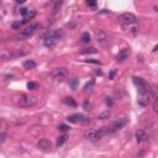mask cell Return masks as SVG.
<instances>
[{"instance_id": "cell-1", "label": "cell", "mask_w": 158, "mask_h": 158, "mask_svg": "<svg viewBox=\"0 0 158 158\" xmlns=\"http://www.w3.org/2000/svg\"><path fill=\"white\" fill-rule=\"evenodd\" d=\"M109 132H110L109 126H104V127H101L99 130H87L84 132V137L87 140H89V141H98Z\"/></svg>"}, {"instance_id": "cell-2", "label": "cell", "mask_w": 158, "mask_h": 158, "mask_svg": "<svg viewBox=\"0 0 158 158\" xmlns=\"http://www.w3.org/2000/svg\"><path fill=\"white\" fill-rule=\"evenodd\" d=\"M36 103H37V98L36 96L29 95V94H24V95H21L19 98V103L17 104H19L20 108L26 109V108H31V106H33V105H36Z\"/></svg>"}, {"instance_id": "cell-3", "label": "cell", "mask_w": 158, "mask_h": 158, "mask_svg": "<svg viewBox=\"0 0 158 158\" xmlns=\"http://www.w3.org/2000/svg\"><path fill=\"white\" fill-rule=\"evenodd\" d=\"M117 20L124 26H130V25H132V24H135L137 21V17L134 14H131V12H124V14H121L120 16H118Z\"/></svg>"}, {"instance_id": "cell-4", "label": "cell", "mask_w": 158, "mask_h": 158, "mask_svg": "<svg viewBox=\"0 0 158 158\" xmlns=\"http://www.w3.org/2000/svg\"><path fill=\"white\" fill-rule=\"evenodd\" d=\"M51 77L55 82H63L64 79L68 77V71L65 68H57V69H55L53 72H52Z\"/></svg>"}, {"instance_id": "cell-5", "label": "cell", "mask_w": 158, "mask_h": 158, "mask_svg": "<svg viewBox=\"0 0 158 158\" xmlns=\"http://www.w3.org/2000/svg\"><path fill=\"white\" fill-rule=\"evenodd\" d=\"M150 100H151V95L147 93V91H140L138 105H141V106H147V105L150 104Z\"/></svg>"}, {"instance_id": "cell-6", "label": "cell", "mask_w": 158, "mask_h": 158, "mask_svg": "<svg viewBox=\"0 0 158 158\" xmlns=\"http://www.w3.org/2000/svg\"><path fill=\"white\" fill-rule=\"evenodd\" d=\"M126 124H127L126 118H117V120H115V121L111 124V126L109 127V128H110V132H114V131H117V130L122 128Z\"/></svg>"}, {"instance_id": "cell-7", "label": "cell", "mask_w": 158, "mask_h": 158, "mask_svg": "<svg viewBox=\"0 0 158 158\" xmlns=\"http://www.w3.org/2000/svg\"><path fill=\"white\" fill-rule=\"evenodd\" d=\"M67 120H68L69 122H72V124H78V122H88V121H90V120H88L87 117H84V116H83V115H81V114L71 115V116H68Z\"/></svg>"}, {"instance_id": "cell-8", "label": "cell", "mask_w": 158, "mask_h": 158, "mask_svg": "<svg viewBox=\"0 0 158 158\" xmlns=\"http://www.w3.org/2000/svg\"><path fill=\"white\" fill-rule=\"evenodd\" d=\"M37 147L40 150H42V151H48L52 147V142L49 140H47V138H41L37 142Z\"/></svg>"}, {"instance_id": "cell-9", "label": "cell", "mask_w": 158, "mask_h": 158, "mask_svg": "<svg viewBox=\"0 0 158 158\" xmlns=\"http://www.w3.org/2000/svg\"><path fill=\"white\" fill-rule=\"evenodd\" d=\"M38 29V25L37 24H33V25H30V26H27L25 30H22V35L25 36V37H29V36H31L36 30Z\"/></svg>"}, {"instance_id": "cell-10", "label": "cell", "mask_w": 158, "mask_h": 158, "mask_svg": "<svg viewBox=\"0 0 158 158\" xmlns=\"http://www.w3.org/2000/svg\"><path fill=\"white\" fill-rule=\"evenodd\" d=\"M136 140H137V142H144V141H147V138H148V134L144 130H138V131H136Z\"/></svg>"}, {"instance_id": "cell-11", "label": "cell", "mask_w": 158, "mask_h": 158, "mask_svg": "<svg viewBox=\"0 0 158 158\" xmlns=\"http://www.w3.org/2000/svg\"><path fill=\"white\" fill-rule=\"evenodd\" d=\"M106 38H108V35H106V32H105L104 30L99 29V30L95 31V40L98 42H104Z\"/></svg>"}, {"instance_id": "cell-12", "label": "cell", "mask_w": 158, "mask_h": 158, "mask_svg": "<svg viewBox=\"0 0 158 158\" xmlns=\"http://www.w3.org/2000/svg\"><path fill=\"white\" fill-rule=\"evenodd\" d=\"M128 57V49L125 48V49H121L120 52H118V55L116 56V61L117 62H124L125 59H127Z\"/></svg>"}, {"instance_id": "cell-13", "label": "cell", "mask_w": 158, "mask_h": 158, "mask_svg": "<svg viewBox=\"0 0 158 158\" xmlns=\"http://www.w3.org/2000/svg\"><path fill=\"white\" fill-rule=\"evenodd\" d=\"M110 116H111L110 110H105V111L100 112V114L96 116V118H98V120H108V118H110Z\"/></svg>"}, {"instance_id": "cell-14", "label": "cell", "mask_w": 158, "mask_h": 158, "mask_svg": "<svg viewBox=\"0 0 158 158\" xmlns=\"http://www.w3.org/2000/svg\"><path fill=\"white\" fill-rule=\"evenodd\" d=\"M24 68L25 69H33V68H36V63L33 61H31V59L25 61L24 62Z\"/></svg>"}, {"instance_id": "cell-15", "label": "cell", "mask_w": 158, "mask_h": 158, "mask_svg": "<svg viewBox=\"0 0 158 158\" xmlns=\"http://www.w3.org/2000/svg\"><path fill=\"white\" fill-rule=\"evenodd\" d=\"M36 16V11H33V10H30L27 14H26V16H24V20H22V22L25 24V22H27L29 20H31V19H33Z\"/></svg>"}, {"instance_id": "cell-16", "label": "cell", "mask_w": 158, "mask_h": 158, "mask_svg": "<svg viewBox=\"0 0 158 158\" xmlns=\"http://www.w3.org/2000/svg\"><path fill=\"white\" fill-rule=\"evenodd\" d=\"M64 103L67 104V105H69V106H73V108H77V103H75V100L73 99V98H64Z\"/></svg>"}, {"instance_id": "cell-17", "label": "cell", "mask_w": 158, "mask_h": 158, "mask_svg": "<svg viewBox=\"0 0 158 158\" xmlns=\"http://www.w3.org/2000/svg\"><path fill=\"white\" fill-rule=\"evenodd\" d=\"M90 53H96V49L94 47H90V48H84L81 51V55H90Z\"/></svg>"}, {"instance_id": "cell-18", "label": "cell", "mask_w": 158, "mask_h": 158, "mask_svg": "<svg viewBox=\"0 0 158 158\" xmlns=\"http://www.w3.org/2000/svg\"><path fill=\"white\" fill-rule=\"evenodd\" d=\"M93 87H94V81H90L89 83L85 84V87H84V91H85V93H89V91L93 90Z\"/></svg>"}, {"instance_id": "cell-19", "label": "cell", "mask_w": 158, "mask_h": 158, "mask_svg": "<svg viewBox=\"0 0 158 158\" xmlns=\"http://www.w3.org/2000/svg\"><path fill=\"white\" fill-rule=\"evenodd\" d=\"M22 21H20V20H17V21H14V22H12L11 24V27L12 29H14V30H20V27H21V26H22Z\"/></svg>"}, {"instance_id": "cell-20", "label": "cell", "mask_w": 158, "mask_h": 158, "mask_svg": "<svg viewBox=\"0 0 158 158\" xmlns=\"http://www.w3.org/2000/svg\"><path fill=\"white\" fill-rule=\"evenodd\" d=\"M40 85H38V83H36V82H30V83H27V89L29 90H35V89H37Z\"/></svg>"}, {"instance_id": "cell-21", "label": "cell", "mask_w": 158, "mask_h": 158, "mask_svg": "<svg viewBox=\"0 0 158 158\" xmlns=\"http://www.w3.org/2000/svg\"><path fill=\"white\" fill-rule=\"evenodd\" d=\"M90 41V35L88 32H84L82 36V43H88Z\"/></svg>"}, {"instance_id": "cell-22", "label": "cell", "mask_w": 158, "mask_h": 158, "mask_svg": "<svg viewBox=\"0 0 158 158\" xmlns=\"http://www.w3.org/2000/svg\"><path fill=\"white\" fill-rule=\"evenodd\" d=\"M55 42H56V38H51V37L45 38V45L46 46H52V45H55Z\"/></svg>"}, {"instance_id": "cell-23", "label": "cell", "mask_w": 158, "mask_h": 158, "mask_svg": "<svg viewBox=\"0 0 158 158\" xmlns=\"http://www.w3.org/2000/svg\"><path fill=\"white\" fill-rule=\"evenodd\" d=\"M65 141H67V137H65V136H59L58 140H57V146H58V147L62 146V144H63Z\"/></svg>"}, {"instance_id": "cell-24", "label": "cell", "mask_w": 158, "mask_h": 158, "mask_svg": "<svg viewBox=\"0 0 158 158\" xmlns=\"http://www.w3.org/2000/svg\"><path fill=\"white\" fill-rule=\"evenodd\" d=\"M58 130L62 131V132H67V131H69V126L68 125H64V124H61L58 126Z\"/></svg>"}, {"instance_id": "cell-25", "label": "cell", "mask_w": 158, "mask_h": 158, "mask_svg": "<svg viewBox=\"0 0 158 158\" xmlns=\"http://www.w3.org/2000/svg\"><path fill=\"white\" fill-rule=\"evenodd\" d=\"M78 83H79V79H78V78H74L73 81L71 82V87H72V89H77Z\"/></svg>"}, {"instance_id": "cell-26", "label": "cell", "mask_w": 158, "mask_h": 158, "mask_svg": "<svg viewBox=\"0 0 158 158\" xmlns=\"http://www.w3.org/2000/svg\"><path fill=\"white\" fill-rule=\"evenodd\" d=\"M29 11H30V10H29L27 8H21V9H20V14L24 15V16H26V14H27Z\"/></svg>"}, {"instance_id": "cell-27", "label": "cell", "mask_w": 158, "mask_h": 158, "mask_svg": "<svg viewBox=\"0 0 158 158\" xmlns=\"http://www.w3.org/2000/svg\"><path fill=\"white\" fill-rule=\"evenodd\" d=\"M5 140H6V134H5L4 131H3V132L0 134V142H2V143H4V142H5Z\"/></svg>"}, {"instance_id": "cell-28", "label": "cell", "mask_w": 158, "mask_h": 158, "mask_svg": "<svg viewBox=\"0 0 158 158\" xmlns=\"http://www.w3.org/2000/svg\"><path fill=\"white\" fill-rule=\"evenodd\" d=\"M153 110H154L156 114H158V99H156L154 103H153Z\"/></svg>"}, {"instance_id": "cell-29", "label": "cell", "mask_w": 158, "mask_h": 158, "mask_svg": "<svg viewBox=\"0 0 158 158\" xmlns=\"http://www.w3.org/2000/svg\"><path fill=\"white\" fill-rule=\"evenodd\" d=\"M62 5V2H57L56 4H55V8H53V12H57V10H58V8Z\"/></svg>"}, {"instance_id": "cell-30", "label": "cell", "mask_w": 158, "mask_h": 158, "mask_svg": "<svg viewBox=\"0 0 158 158\" xmlns=\"http://www.w3.org/2000/svg\"><path fill=\"white\" fill-rule=\"evenodd\" d=\"M88 63H93V64H100V61L99 59H87Z\"/></svg>"}, {"instance_id": "cell-31", "label": "cell", "mask_w": 158, "mask_h": 158, "mask_svg": "<svg viewBox=\"0 0 158 158\" xmlns=\"http://www.w3.org/2000/svg\"><path fill=\"white\" fill-rule=\"evenodd\" d=\"M87 5L90 6V8H95V6H96V3H95V2H87Z\"/></svg>"}, {"instance_id": "cell-32", "label": "cell", "mask_w": 158, "mask_h": 158, "mask_svg": "<svg viewBox=\"0 0 158 158\" xmlns=\"http://www.w3.org/2000/svg\"><path fill=\"white\" fill-rule=\"evenodd\" d=\"M83 108H84L85 110H89V108H90V103H89V101H85V103L83 104Z\"/></svg>"}, {"instance_id": "cell-33", "label": "cell", "mask_w": 158, "mask_h": 158, "mask_svg": "<svg viewBox=\"0 0 158 158\" xmlns=\"http://www.w3.org/2000/svg\"><path fill=\"white\" fill-rule=\"evenodd\" d=\"M152 51H153V52H158V43H157V45L153 47V49H152Z\"/></svg>"}, {"instance_id": "cell-34", "label": "cell", "mask_w": 158, "mask_h": 158, "mask_svg": "<svg viewBox=\"0 0 158 158\" xmlns=\"http://www.w3.org/2000/svg\"><path fill=\"white\" fill-rule=\"evenodd\" d=\"M114 75H115V71H114V72H111V74H110V78H111V79H114Z\"/></svg>"}]
</instances>
